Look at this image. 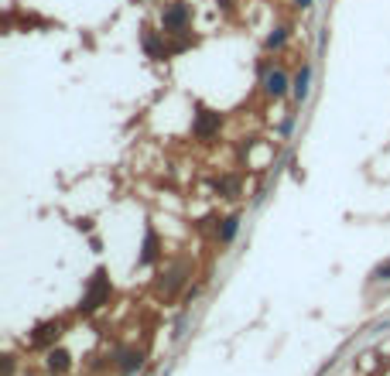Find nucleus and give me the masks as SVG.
I'll return each mask as SVG.
<instances>
[{
	"instance_id": "1",
	"label": "nucleus",
	"mask_w": 390,
	"mask_h": 376,
	"mask_svg": "<svg viewBox=\"0 0 390 376\" xmlns=\"http://www.w3.org/2000/svg\"><path fill=\"white\" fill-rule=\"evenodd\" d=\"M305 83H308V69H305V72H301V76H298V90H294V93H298V99H301V96H305Z\"/></svg>"
}]
</instances>
